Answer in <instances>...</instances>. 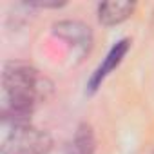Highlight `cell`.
I'll return each instance as SVG.
<instances>
[{
  "label": "cell",
  "mask_w": 154,
  "mask_h": 154,
  "mask_svg": "<svg viewBox=\"0 0 154 154\" xmlns=\"http://www.w3.org/2000/svg\"><path fill=\"white\" fill-rule=\"evenodd\" d=\"M49 87L47 78L31 63L6 62L2 71V122L11 129L31 123V114L45 100Z\"/></svg>",
  "instance_id": "cell-1"
},
{
  "label": "cell",
  "mask_w": 154,
  "mask_h": 154,
  "mask_svg": "<svg viewBox=\"0 0 154 154\" xmlns=\"http://www.w3.org/2000/svg\"><path fill=\"white\" fill-rule=\"evenodd\" d=\"M53 138L49 132L27 123L13 127L2 141V154H49Z\"/></svg>",
  "instance_id": "cell-2"
},
{
  "label": "cell",
  "mask_w": 154,
  "mask_h": 154,
  "mask_svg": "<svg viewBox=\"0 0 154 154\" xmlns=\"http://www.w3.org/2000/svg\"><path fill=\"white\" fill-rule=\"evenodd\" d=\"M53 33L71 44L78 56H84L91 51L93 45V31L89 26L78 22V20H60L53 26Z\"/></svg>",
  "instance_id": "cell-3"
},
{
  "label": "cell",
  "mask_w": 154,
  "mask_h": 154,
  "mask_svg": "<svg viewBox=\"0 0 154 154\" xmlns=\"http://www.w3.org/2000/svg\"><path fill=\"white\" fill-rule=\"evenodd\" d=\"M129 49H131V40H129V38L118 40V42L109 49V53L105 54L103 62L94 69V72L91 74V78H89V82H87V93H89V94L96 93V91L102 87L103 80L123 62V58H125V54L129 53Z\"/></svg>",
  "instance_id": "cell-4"
},
{
  "label": "cell",
  "mask_w": 154,
  "mask_h": 154,
  "mask_svg": "<svg viewBox=\"0 0 154 154\" xmlns=\"http://www.w3.org/2000/svg\"><path fill=\"white\" fill-rule=\"evenodd\" d=\"M134 8V2H102L98 6V20L107 27L118 26L132 17Z\"/></svg>",
  "instance_id": "cell-5"
},
{
  "label": "cell",
  "mask_w": 154,
  "mask_h": 154,
  "mask_svg": "<svg viewBox=\"0 0 154 154\" xmlns=\"http://www.w3.org/2000/svg\"><path fill=\"white\" fill-rule=\"evenodd\" d=\"M94 150L96 138L93 127L89 123H80L72 134V140L65 147V154H94Z\"/></svg>",
  "instance_id": "cell-6"
}]
</instances>
